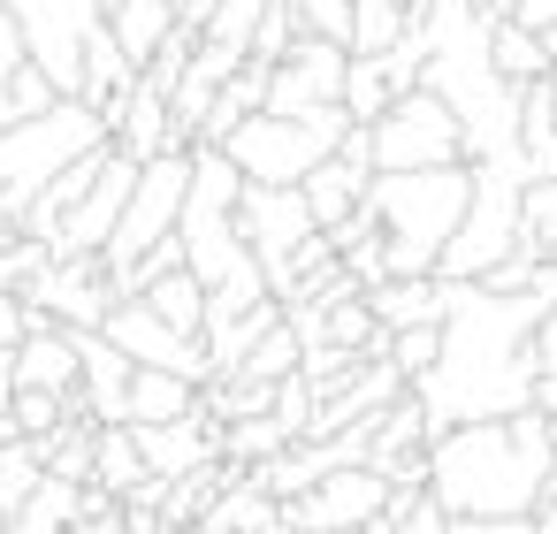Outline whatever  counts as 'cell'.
<instances>
[{"instance_id":"f6af8a7d","label":"cell","mask_w":557,"mask_h":534,"mask_svg":"<svg viewBox=\"0 0 557 534\" xmlns=\"http://www.w3.org/2000/svg\"><path fill=\"white\" fill-rule=\"evenodd\" d=\"M176 9H184V24H199V32H207V24H214V9H222V0H176Z\"/></svg>"},{"instance_id":"f5cc1de1","label":"cell","mask_w":557,"mask_h":534,"mask_svg":"<svg viewBox=\"0 0 557 534\" xmlns=\"http://www.w3.org/2000/svg\"><path fill=\"white\" fill-rule=\"evenodd\" d=\"M549 54H557V32H549Z\"/></svg>"},{"instance_id":"44dd1931","label":"cell","mask_w":557,"mask_h":534,"mask_svg":"<svg viewBox=\"0 0 557 534\" xmlns=\"http://www.w3.org/2000/svg\"><path fill=\"white\" fill-rule=\"evenodd\" d=\"M367 184H374V169L351 161V153L336 146V153L306 176V207H313V222H321V229H344V222L367 207Z\"/></svg>"},{"instance_id":"7402d4cb","label":"cell","mask_w":557,"mask_h":534,"mask_svg":"<svg viewBox=\"0 0 557 534\" xmlns=\"http://www.w3.org/2000/svg\"><path fill=\"white\" fill-rule=\"evenodd\" d=\"M108 153H115V138H108V146H92L85 161H70V169H62V176H54V184H47V191L32 199V214H24V237H47V245H54V229H62V222H70L77 207H85V191L100 184Z\"/></svg>"},{"instance_id":"b9f144b4","label":"cell","mask_w":557,"mask_h":534,"mask_svg":"<svg viewBox=\"0 0 557 534\" xmlns=\"http://www.w3.org/2000/svg\"><path fill=\"white\" fill-rule=\"evenodd\" d=\"M511 24H527V32H557V0H511Z\"/></svg>"},{"instance_id":"e0dca14e","label":"cell","mask_w":557,"mask_h":534,"mask_svg":"<svg viewBox=\"0 0 557 534\" xmlns=\"http://www.w3.org/2000/svg\"><path fill=\"white\" fill-rule=\"evenodd\" d=\"M138 427V450H146V473H161V481H176V473H191V465H214L222 458V420L199 405V412H184V420H131Z\"/></svg>"},{"instance_id":"60d3db41","label":"cell","mask_w":557,"mask_h":534,"mask_svg":"<svg viewBox=\"0 0 557 534\" xmlns=\"http://www.w3.org/2000/svg\"><path fill=\"white\" fill-rule=\"evenodd\" d=\"M24 336H32V298L0 290V344H24Z\"/></svg>"},{"instance_id":"8d00e7d4","label":"cell","mask_w":557,"mask_h":534,"mask_svg":"<svg viewBox=\"0 0 557 534\" xmlns=\"http://www.w3.org/2000/svg\"><path fill=\"white\" fill-rule=\"evenodd\" d=\"M268 9H275V0H222V9H214V24H207V39L252 62V32H260V16H268Z\"/></svg>"},{"instance_id":"8fae6325","label":"cell","mask_w":557,"mask_h":534,"mask_svg":"<svg viewBox=\"0 0 557 534\" xmlns=\"http://www.w3.org/2000/svg\"><path fill=\"white\" fill-rule=\"evenodd\" d=\"M9 9H16V24H24L32 62L77 100V92H85V47H92V32L108 24V0H9Z\"/></svg>"},{"instance_id":"6da1fadb","label":"cell","mask_w":557,"mask_h":534,"mask_svg":"<svg viewBox=\"0 0 557 534\" xmlns=\"http://www.w3.org/2000/svg\"><path fill=\"white\" fill-rule=\"evenodd\" d=\"M557 306V290H488V283H450L443 306V359L412 382L435 435L466 420H504L534 405V328Z\"/></svg>"},{"instance_id":"9a60e30c","label":"cell","mask_w":557,"mask_h":534,"mask_svg":"<svg viewBox=\"0 0 557 534\" xmlns=\"http://www.w3.org/2000/svg\"><path fill=\"white\" fill-rule=\"evenodd\" d=\"M108 336H115L138 367H169V374H191V382H207V374H214L207 344H199V336H184V328H169L146 298H123V306L108 313Z\"/></svg>"},{"instance_id":"cb8c5ba5","label":"cell","mask_w":557,"mask_h":534,"mask_svg":"<svg viewBox=\"0 0 557 534\" xmlns=\"http://www.w3.org/2000/svg\"><path fill=\"white\" fill-rule=\"evenodd\" d=\"M283 321V298H260V306H245V313H207V359H214V374H237L245 367V351L268 336Z\"/></svg>"},{"instance_id":"5b68a950","label":"cell","mask_w":557,"mask_h":534,"mask_svg":"<svg viewBox=\"0 0 557 534\" xmlns=\"http://www.w3.org/2000/svg\"><path fill=\"white\" fill-rule=\"evenodd\" d=\"M108 138H115V123H108L92 100H54L47 115L9 123V131H0V214L24 222L32 199H39L70 161H85V153L108 146Z\"/></svg>"},{"instance_id":"4316f807","label":"cell","mask_w":557,"mask_h":534,"mask_svg":"<svg viewBox=\"0 0 557 534\" xmlns=\"http://www.w3.org/2000/svg\"><path fill=\"white\" fill-rule=\"evenodd\" d=\"M70 519H85V481H70V473H54L47 465V481L32 488V504L9 519V534H62Z\"/></svg>"},{"instance_id":"30bf717a","label":"cell","mask_w":557,"mask_h":534,"mask_svg":"<svg viewBox=\"0 0 557 534\" xmlns=\"http://www.w3.org/2000/svg\"><path fill=\"white\" fill-rule=\"evenodd\" d=\"M184 199H191V146L184 153H161V161H146L138 169V191H131V207H123V222H115V237H108V268L123 275V268H138L153 245H169L176 237V222H184Z\"/></svg>"},{"instance_id":"7dc6e473","label":"cell","mask_w":557,"mask_h":534,"mask_svg":"<svg viewBox=\"0 0 557 534\" xmlns=\"http://www.w3.org/2000/svg\"><path fill=\"white\" fill-rule=\"evenodd\" d=\"M16 435H24V427H16V412H0V450H9Z\"/></svg>"},{"instance_id":"f1b7e54d","label":"cell","mask_w":557,"mask_h":534,"mask_svg":"<svg viewBox=\"0 0 557 534\" xmlns=\"http://www.w3.org/2000/svg\"><path fill=\"white\" fill-rule=\"evenodd\" d=\"M184 412H199V382L191 374H169V367H138L131 420H184Z\"/></svg>"},{"instance_id":"9c48e42d","label":"cell","mask_w":557,"mask_h":534,"mask_svg":"<svg viewBox=\"0 0 557 534\" xmlns=\"http://www.w3.org/2000/svg\"><path fill=\"white\" fill-rule=\"evenodd\" d=\"M367 131H374V169H450V161H466V123L435 85L405 92Z\"/></svg>"},{"instance_id":"836d02e7","label":"cell","mask_w":557,"mask_h":534,"mask_svg":"<svg viewBox=\"0 0 557 534\" xmlns=\"http://www.w3.org/2000/svg\"><path fill=\"white\" fill-rule=\"evenodd\" d=\"M298 367H306V336H298V328H290V313H283V321H275V328H268V336L245 351V367H237V374L283 382V374H298Z\"/></svg>"},{"instance_id":"4dcf8cb0","label":"cell","mask_w":557,"mask_h":534,"mask_svg":"<svg viewBox=\"0 0 557 534\" xmlns=\"http://www.w3.org/2000/svg\"><path fill=\"white\" fill-rule=\"evenodd\" d=\"M298 435H290V420L283 412H252V420H230L222 427V458H237V465H268V458H283Z\"/></svg>"},{"instance_id":"d590c367","label":"cell","mask_w":557,"mask_h":534,"mask_svg":"<svg viewBox=\"0 0 557 534\" xmlns=\"http://www.w3.org/2000/svg\"><path fill=\"white\" fill-rule=\"evenodd\" d=\"M519 245H534L542 260H557V176H534L519 199Z\"/></svg>"},{"instance_id":"7bdbcfd3","label":"cell","mask_w":557,"mask_h":534,"mask_svg":"<svg viewBox=\"0 0 557 534\" xmlns=\"http://www.w3.org/2000/svg\"><path fill=\"white\" fill-rule=\"evenodd\" d=\"M16 405V344H0V412Z\"/></svg>"},{"instance_id":"603a6c76","label":"cell","mask_w":557,"mask_h":534,"mask_svg":"<svg viewBox=\"0 0 557 534\" xmlns=\"http://www.w3.org/2000/svg\"><path fill=\"white\" fill-rule=\"evenodd\" d=\"M367 306H374V321L397 336V328L443 321V306H450V283H443V275H389V283H374V290H367Z\"/></svg>"},{"instance_id":"7c38bea8","label":"cell","mask_w":557,"mask_h":534,"mask_svg":"<svg viewBox=\"0 0 557 534\" xmlns=\"http://www.w3.org/2000/svg\"><path fill=\"white\" fill-rule=\"evenodd\" d=\"M32 321H62V328H108V313L123 306V283L100 252H54V268L24 290Z\"/></svg>"},{"instance_id":"db71d44e","label":"cell","mask_w":557,"mask_h":534,"mask_svg":"<svg viewBox=\"0 0 557 534\" xmlns=\"http://www.w3.org/2000/svg\"><path fill=\"white\" fill-rule=\"evenodd\" d=\"M405 9H420V0H405Z\"/></svg>"},{"instance_id":"681fc988","label":"cell","mask_w":557,"mask_h":534,"mask_svg":"<svg viewBox=\"0 0 557 534\" xmlns=\"http://www.w3.org/2000/svg\"><path fill=\"white\" fill-rule=\"evenodd\" d=\"M184 534H222V526H184Z\"/></svg>"},{"instance_id":"4fadbf2b","label":"cell","mask_w":557,"mask_h":534,"mask_svg":"<svg viewBox=\"0 0 557 534\" xmlns=\"http://www.w3.org/2000/svg\"><path fill=\"white\" fill-rule=\"evenodd\" d=\"M389 473L382 465H344V473H329V481H313L306 496H283L290 504V519L298 526H313V534H359L367 519H382L389 511Z\"/></svg>"},{"instance_id":"ac0fdd59","label":"cell","mask_w":557,"mask_h":534,"mask_svg":"<svg viewBox=\"0 0 557 534\" xmlns=\"http://www.w3.org/2000/svg\"><path fill=\"white\" fill-rule=\"evenodd\" d=\"M115 146H123L131 161H161V153H184V146H191V131L176 123V100H169L153 77H138L131 108L115 115Z\"/></svg>"},{"instance_id":"1f68e13d","label":"cell","mask_w":557,"mask_h":534,"mask_svg":"<svg viewBox=\"0 0 557 534\" xmlns=\"http://www.w3.org/2000/svg\"><path fill=\"white\" fill-rule=\"evenodd\" d=\"M397 100H405V92L389 85L382 54H351V77H344V108H351V123H382Z\"/></svg>"},{"instance_id":"277c9868","label":"cell","mask_w":557,"mask_h":534,"mask_svg":"<svg viewBox=\"0 0 557 534\" xmlns=\"http://www.w3.org/2000/svg\"><path fill=\"white\" fill-rule=\"evenodd\" d=\"M466 207H473V161H450V169H374L367 222L382 237L389 275H435L443 245L466 222Z\"/></svg>"},{"instance_id":"f907efd6","label":"cell","mask_w":557,"mask_h":534,"mask_svg":"<svg viewBox=\"0 0 557 534\" xmlns=\"http://www.w3.org/2000/svg\"><path fill=\"white\" fill-rule=\"evenodd\" d=\"M549 100H557V70H549Z\"/></svg>"},{"instance_id":"484cf974","label":"cell","mask_w":557,"mask_h":534,"mask_svg":"<svg viewBox=\"0 0 557 534\" xmlns=\"http://www.w3.org/2000/svg\"><path fill=\"white\" fill-rule=\"evenodd\" d=\"M268 85H275V62H245V70L214 92V108H207V123H199V146H230V131L268 108Z\"/></svg>"},{"instance_id":"ab89813d","label":"cell","mask_w":557,"mask_h":534,"mask_svg":"<svg viewBox=\"0 0 557 534\" xmlns=\"http://www.w3.org/2000/svg\"><path fill=\"white\" fill-rule=\"evenodd\" d=\"M298 9H306V32H313V39H336V47H351L359 0H298Z\"/></svg>"},{"instance_id":"2e32d148","label":"cell","mask_w":557,"mask_h":534,"mask_svg":"<svg viewBox=\"0 0 557 534\" xmlns=\"http://www.w3.org/2000/svg\"><path fill=\"white\" fill-rule=\"evenodd\" d=\"M138 169H146V161H131V153L115 146L108 169H100V184L85 191V207L54 229V252H108V237H115V222H123V207H131V191H138Z\"/></svg>"},{"instance_id":"f546056e","label":"cell","mask_w":557,"mask_h":534,"mask_svg":"<svg viewBox=\"0 0 557 534\" xmlns=\"http://www.w3.org/2000/svg\"><path fill=\"white\" fill-rule=\"evenodd\" d=\"M496 70H504L511 85H542V77L557 70V54H549V32H527V24L496 16Z\"/></svg>"},{"instance_id":"83f0119b","label":"cell","mask_w":557,"mask_h":534,"mask_svg":"<svg viewBox=\"0 0 557 534\" xmlns=\"http://www.w3.org/2000/svg\"><path fill=\"white\" fill-rule=\"evenodd\" d=\"M146 306L169 321V328H184V336H207V275L184 260V268H169L153 290H146Z\"/></svg>"},{"instance_id":"d6a6232c","label":"cell","mask_w":557,"mask_h":534,"mask_svg":"<svg viewBox=\"0 0 557 534\" xmlns=\"http://www.w3.org/2000/svg\"><path fill=\"white\" fill-rule=\"evenodd\" d=\"M39 481H47V450H39L32 435H16L9 450H0V511L16 519V511L32 504V488H39Z\"/></svg>"},{"instance_id":"ee69618b","label":"cell","mask_w":557,"mask_h":534,"mask_svg":"<svg viewBox=\"0 0 557 534\" xmlns=\"http://www.w3.org/2000/svg\"><path fill=\"white\" fill-rule=\"evenodd\" d=\"M488 534H542V519H534V511H519V519H488Z\"/></svg>"},{"instance_id":"d6986e66","label":"cell","mask_w":557,"mask_h":534,"mask_svg":"<svg viewBox=\"0 0 557 534\" xmlns=\"http://www.w3.org/2000/svg\"><path fill=\"white\" fill-rule=\"evenodd\" d=\"M16 389H62V397H77V389H85L77 328H62V321H32V336L16 344Z\"/></svg>"},{"instance_id":"74e56055","label":"cell","mask_w":557,"mask_h":534,"mask_svg":"<svg viewBox=\"0 0 557 534\" xmlns=\"http://www.w3.org/2000/svg\"><path fill=\"white\" fill-rule=\"evenodd\" d=\"M298 39H306V9L298 0H275V9L260 16V32H252V62H283Z\"/></svg>"},{"instance_id":"3957f363","label":"cell","mask_w":557,"mask_h":534,"mask_svg":"<svg viewBox=\"0 0 557 534\" xmlns=\"http://www.w3.org/2000/svg\"><path fill=\"white\" fill-rule=\"evenodd\" d=\"M237 199H245V169L222 146H191V199H184V252L207 275V313H245L260 298H275L260 252L237 229Z\"/></svg>"},{"instance_id":"c3c4849f","label":"cell","mask_w":557,"mask_h":534,"mask_svg":"<svg viewBox=\"0 0 557 534\" xmlns=\"http://www.w3.org/2000/svg\"><path fill=\"white\" fill-rule=\"evenodd\" d=\"M473 9H488V16H511V0H473Z\"/></svg>"},{"instance_id":"bcb514c9","label":"cell","mask_w":557,"mask_h":534,"mask_svg":"<svg viewBox=\"0 0 557 534\" xmlns=\"http://www.w3.org/2000/svg\"><path fill=\"white\" fill-rule=\"evenodd\" d=\"M16 237H24V222H9V214H0V252H9Z\"/></svg>"},{"instance_id":"52a82bcc","label":"cell","mask_w":557,"mask_h":534,"mask_svg":"<svg viewBox=\"0 0 557 534\" xmlns=\"http://www.w3.org/2000/svg\"><path fill=\"white\" fill-rule=\"evenodd\" d=\"M344 131H351V108H321V115H275V108H260V115H245L237 131H230V161L252 176V184H306L336 146H344Z\"/></svg>"},{"instance_id":"7a4b0ae2","label":"cell","mask_w":557,"mask_h":534,"mask_svg":"<svg viewBox=\"0 0 557 534\" xmlns=\"http://www.w3.org/2000/svg\"><path fill=\"white\" fill-rule=\"evenodd\" d=\"M428 488H435L450 511H473V519L542 511L549 488H557V420H549L542 405H527V412H504V420L443 427V435H435V473H428Z\"/></svg>"},{"instance_id":"f35d334b","label":"cell","mask_w":557,"mask_h":534,"mask_svg":"<svg viewBox=\"0 0 557 534\" xmlns=\"http://www.w3.org/2000/svg\"><path fill=\"white\" fill-rule=\"evenodd\" d=\"M389 359H397V367H405V374L420 382V374H428V367L443 359V321H420V328H397V336H389Z\"/></svg>"},{"instance_id":"ffe728a7","label":"cell","mask_w":557,"mask_h":534,"mask_svg":"<svg viewBox=\"0 0 557 534\" xmlns=\"http://www.w3.org/2000/svg\"><path fill=\"white\" fill-rule=\"evenodd\" d=\"M138 77H146V70L131 62V47H123V39H115V32L100 24V32H92V47H85V92H77V100H92V108H100V115L115 123V115L131 108Z\"/></svg>"},{"instance_id":"8992f818","label":"cell","mask_w":557,"mask_h":534,"mask_svg":"<svg viewBox=\"0 0 557 534\" xmlns=\"http://www.w3.org/2000/svg\"><path fill=\"white\" fill-rule=\"evenodd\" d=\"M527 184H534L527 153L473 161V207H466L458 237L443 245V268H435L443 283H473V275H488L504 252H519V199H527Z\"/></svg>"},{"instance_id":"5bb4252c","label":"cell","mask_w":557,"mask_h":534,"mask_svg":"<svg viewBox=\"0 0 557 534\" xmlns=\"http://www.w3.org/2000/svg\"><path fill=\"white\" fill-rule=\"evenodd\" d=\"M344 77H351V47L306 32V39L275 62L268 108H275V115H321V108H344Z\"/></svg>"},{"instance_id":"e575fe53","label":"cell","mask_w":557,"mask_h":534,"mask_svg":"<svg viewBox=\"0 0 557 534\" xmlns=\"http://www.w3.org/2000/svg\"><path fill=\"white\" fill-rule=\"evenodd\" d=\"M412 32V9L405 0H359V24H351V54H389L397 39Z\"/></svg>"},{"instance_id":"ba28073f","label":"cell","mask_w":557,"mask_h":534,"mask_svg":"<svg viewBox=\"0 0 557 534\" xmlns=\"http://www.w3.org/2000/svg\"><path fill=\"white\" fill-rule=\"evenodd\" d=\"M237 229H245V245L260 252L275 298H290V283H298V252L321 237V222H313V207H306V184H252V176H245Z\"/></svg>"},{"instance_id":"816d5d0a","label":"cell","mask_w":557,"mask_h":534,"mask_svg":"<svg viewBox=\"0 0 557 534\" xmlns=\"http://www.w3.org/2000/svg\"><path fill=\"white\" fill-rule=\"evenodd\" d=\"M0 534H9V511H0Z\"/></svg>"},{"instance_id":"d4e9b609","label":"cell","mask_w":557,"mask_h":534,"mask_svg":"<svg viewBox=\"0 0 557 534\" xmlns=\"http://www.w3.org/2000/svg\"><path fill=\"white\" fill-rule=\"evenodd\" d=\"M176 24H184L176 0H108V32L131 47V62H138V70L169 47V32H176Z\"/></svg>"}]
</instances>
